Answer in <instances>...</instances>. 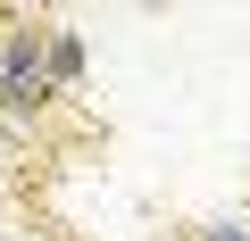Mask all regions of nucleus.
Returning <instances> with one entry per match:
<instances>
[{
    "label": "nucleus",
    "instance_id": "nucleus-2",
    "mask_svg": "<svg viewBox=\"0 0 250 241\" xmlns=\"http://www.w3.org/2000/svg\"><path fill=\"white\" fill-rule=\"evenodd\" d=\"M42 50H50V83L75 92V83H83V34H75V25H42Z\"/></svg>",
    "mask_w": 250,
    "mask_h": 241
},
{
    "label": "nucleus",
    "instance_id": "nucleus-1",
    "mask_svg": "<svg viewBox=\"0 0 250 241\" xmlns=\"http://www.w3.org/2000/svg\"><path fill=\"white\" fill-rule=\"evenodd\" d=\"M50 92H59V83H50L42 25H34V17L0 25V116H9V125H25V116H42V100H50Z\"/></svg>",
    "mask_w": 250,
    "mask_h": 241
},
{
    "label": "nucleus",
    "instance_id": "nucleus-3",
    "mask_svg": "<svg viewBox=\"0 0 250 241\" xmlns=\"http://www.w3.org/2000/svg\"><path fill=\"white\" fill-rule=\"evenodd\" d=\"M192 241H250V216H217V224H200Z\"/></svg>",
    "mask_w": 250,
    "mask_h": 241
}]
</instances>
